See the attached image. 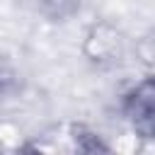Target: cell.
Returning <instances> with one entry per match:
<instances>
[{"label": "cell", "mask_w": 155, "mask_h": 155, "mask_svg": "<svg viewBox=\"0 0 155 155\" xmlns=\"http://www.w3.org/2000/svg\"><path fill=\"white\" fill-rule=\"evenodd\" d=\"M82 53L99 68H116L128 53V41L116 24L97 22L85 34Z\"/></svg>", "instance_id": "cell-1"}, {"label": "cell", "mask_w": 155, "mask_h": 155, "mask_svg": "<svg viewBox=\"0 0 155 155\" xmlns=\"http://www.w3.org/2000/svg\"><path fill=\"white\" fill-rule=\"evenodd\" d=\"M126 119L140 136H155V78L143 80L126 97Z\"/></svg>", "instance_id": "cell-2"}, {"label": "cell", "mask_w": 155, "mask_h": 155, "mask_svg": "<svg viewBox=\"0 0 155 155\" xmlns=\"http://www.w3.org/2000/svg\"><path fill=\"white\" fill-rule=\"evenodd\" d=\"M80 0H39V12L46 15L48 19L58 22V19H68L78 12Z\"/></svg>", "instance_id": "cell-3"}]
</instances>
